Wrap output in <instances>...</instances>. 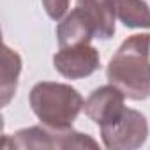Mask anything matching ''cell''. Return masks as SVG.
<instances>
[{
    "label": "cell",
    "mask_w": 150,
    "mask_h": 150,
    "mask_svg": "<svg viewBox=\"0 0 150 150\" xmlns=\"http://www.w3.org/2000/svg\"><path fill=\"white\" fill-rule=\"evenodd\" d=\"M99 51L90 44H78V46H67L60 48V51L53 57L55 69L69 80H80L87 78L92 72L99 69Z\"/></svg>",
    "instance_id": "5"
},
{
    "label": "cell",
    "mask_w": 150,
    "mask_h": 150,
    "mask_svg": "<svg viewBox=\"0 0 150 150\" xmlns=\"http://www.w3.org/2000/svg\"><path fill=\"white\" fill-rule=\"evenodd\" d=\"M11 148H99L88 134H81L71 129H53L48 125H37L21 129L13 136Z\"/></svg>",
    "instance_id": "3"
},
{
    "label": "cell",
    "mask_w": 150,
    "mask_h": 150,
    "mask_svg": "<svg viewBox=\"0 0 150 150\" xmlns=\"http://www.w3.org/2000/svg\"><path fill=\"white\" fill-rule=\"evenodd\" d=\"M94 37H96L94 23L80 7H74L58 23V28H57V39H58L60 48L88 44Z\"/></svg>",
    "instance_id": "7"
},
{
    "label": "cell",
    "mask_w": 150,
    "mask_h": 150,
    "mask_svg": "<svg viewBox=\"0 0 150 150\" xmlns=\"http://www.w3.org/2000/svg\"><path fill=\"white\" fill-rule=\"evenodd\" d=\"M76 7H80L94 23L97 39L106 41L113 37L117 16L113 0H76Z\"/></svg>",
    "instance_id": "8"
},
{
    "label": "cell",
    "mask_w": 150,
    "mask_h": 150,
    "mask_svg": "<svg viewBox=\"0 0 150 150\" xmlns=\"http://www.w3.org/2000/svg\"><path fill=\"white\" fill-rule=\"evenodd\" d=\"M106 76L127 99L150 97V34H134L122 42L106 67Z\"/></svg>",
    "instance_id": "1"
},
{
    "label": "cell",
    "mask_w": 150,
    "mask_h": 150,
    "mask_svg": "<svg viewBox=\"0 0 150 150\" xmlns=\"http://www.w3.org/2000/svg\"><path fill=\"white\" fill-rule=\"evenodd\" d=\"M83 104L80 92L65 83L41 81L30 92L32 111L44 125L53 129H71Z\"/></svg>",
    "instance_id": "2"
},
{
    "label": "cell",
    "mask_w": 150,
    "mask_h": 150,
    "mask_svg": "<svg viewBox=\"0 0 150 150\" xmlns=\"http://www.w3.org/2000/svg\"><path fill=\"white\" fill-rule=\"evenodd\" d=\"M21 72V58L16 51H13L7 44L2 50V83H0V96L2 106H7L16 94L18 78Z\"/></svg>",
    "instance_id": "9"
},
{
    "label": "cell",
    "mask_w": 150,
    "mask_h": 150,
    "mask_svg": "<svg viewBox=\"0 0 150 150\" xmlns=\"http://www.w3.org/2000/svg\"><path fill=\"white\" fill-rule=\"evenodd\" d=\"M117 18L129 28H150V7L145 0H113Z\"/></svg>",
    "instance_id": "10"
},
{
    "label": "cell",
    "mask_w": 150,
    "mask_h": 150,
    "mask_svg": "<svg viewBox=\"0 0 150 150\" xmlns=\"http://www.w3.org/2000/svg\"><path fill=\"white\" fill-rule=\"evenodd\" d=\"M103 143L110 150H134L148 138V124L143 113L125 108V111L110 125L101 127Z\"/></svg>",
    "instance_id": "4"
},
{
    "label": "cell",
    "mask_w": 150,
    "mask_h": 150,
    "mask_svg": "<svg viewBox=\"0 0 150 150\" xmlns=\"http://www.w3.org/2000/svg\"><path fill=\"white\" fill-rule=\"evenodd\" d=\"M42 6L46 14L51 20L58 21L69 9V0H42Z\"/></svg>",
    "instance_id": "11"
},
{
    "label": "cell",
    "mask_w": 150,
    "mask_h": 150,
    "mask_svg": "<svg viewBox=\"0 0 150 150\" xmlns=\"http://www.w3.org/2000/svg\"><path fill=\"white\" fill-rule=\"evenodd\" d=\"M124 99L125 96L115 85L110 83L106 87L96 88L85 101L83 110L90 120H94L99 127H104L113 124L125 111Z\"/></svg>",
    "instance_id": "6"
}]
</instances>
